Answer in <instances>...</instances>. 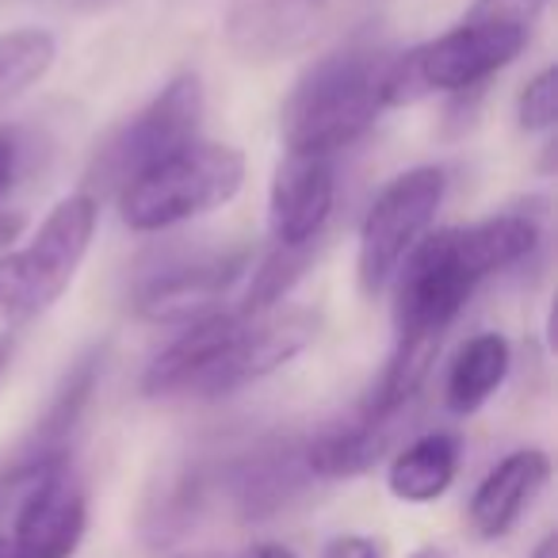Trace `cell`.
<instances>
[{
    "instance_id": "6da1fadb",
    "label": "cell",
    "mask_w": 558,
    "mask_h": 558,
    "mask_svg": "<svg viewBox=\"0 0 558 558\" xmlns=\"http://www.w3.org/2000/svg\"><path fill=\"white\" fill-rule=\"evenodd\" d=\"M543 226L535 210H501L474 226H448L425 233L402 260L395 283V329L390 356L436 364L444 333L463 314L489 276L517 268L539 248Z\"/></svg>"
},
{
    "instance_id": "7a4b0ae2",
    "label": "cell",
    "mask_w": 558,
    "mask_h": 558,
    "mask_svg": "<svg viewBox=\"0 0 558 558\" xmlns=\"http://www.w3.org/2000/svg\"><path fill=\"white\" fill-rule=\"evenodd\" d=\"M318 318L311 311H279L245 318L238 311H218L184 326V333L146 367V398H222L260 383L264 375L311 349Z\"/></svg>"
},
{
    "instance_id": "3957f363",
    "label": "cell",
    "mask_w": 558,
    "mask_h": 558,
    "mask_svg": "<svg viewBox=\"0 0 558 558\" xmlns=\"http://www.w3.org/2000/svg\"><path fill=\"white\" fill-rule=\"evenodd\" d=\"M390 65L395 50L383 47H344L318 58L279 111L288 154L337 157L356 146L387 111Z\"/></svg>"
},
{
    "instance_id": "277c9868",
    "label": "cell",
    "mask_w": 558,
    "mask_h": 558,
    "mask_svg": "<svg viewBox=\"0 0 558 558\" xmlns=\"http://www.w3.org/2000/svg\"><path fill=\"white\" fill-rule=\"evenodd\" d=\"M245 184V157L218 142H187L119 192L123 222L138 233H157L230 203Z\"/></svg>"
},
{
    "instance_id": "5b68a950",
    "label": "cell",
    "mask_w": 558,
    "mask_h": 558,
    "mask_svg": "<svg viewBox=\"0 0 558 558\" xmlns=\"http://www.w3.org/2000/svg\"><path fill=\"white\" fill-rule=\"evenodd\" d=\"M96 218V195L73 192L43 218L32 245L0 256V318L32 322L65 295L93 245Z\"/></svg>"
},
{
    "instance_id": "8992f818",
    "label": "cell",
    "mask_w": 558,
    "mask_h": 558,
    "mask_svg": "<svg viewBox=\"0 0 558 558\" xmlns=\"http://www.w3.org/2000/svg\"><path fill=\"white\" fill-rule=\"evenodd\" d=\"M383 0H233L226 12V47L253 65L303 58L364 27Z\"/></svg>"
},
{
    "instance_id": "52a82bcc",
    "label": "cell",
    "mask_w": 558,
    "mask_h": 558,
    "mask_svg": "<svg viewBox=\"0 0 558 558\" xmlns=\"http://www.w3.org/2000/svg\"><path fill=\"white\" fill-rule=\"evenodd\" d=\"M203 119V85L195 73L172 77L138 116L119 123L88 165V184L100 192H123L134 177L154 169L157 161L184 149L187 142L199 138Z\"/></svg>"
},
{
    "instance_id": "ba28073f",
    "label": "cell",
    "mask_w": 558,
    "mask_h": 558,
    "mask_svg": "<svg viewBox=\"0 0 558 558\" xmlns=\"http://www.w3.org/2000/svg\"><path fill=\"white\" fill-rule=\"evenodd\" d=\"M448 192V177L436 165H417V169L395 177L375 203L367 207L364 226H360L356 248V283L367 299H375L390 279L398 276L405 256L417 248V241L428 233L436 210Z\"/></svg>"
},
{
    "instance_id": "9c48e42d",
    "label": "cell",
    "mask_w": 558,
    "mask_h": 558,
    "mask_svg": "<svg viewBox=\"0 0 558 558\" xmlns=\"http://www.w3.org/2000/svg\"><path fill=\"white\" fill-rule=\"evenodd\" d=\"M88 527V501L81 482L65 466L39 463L24 489L16 494L12 512V550L16 558H73Z\"/></svg>"
},
{
    "instance_id": "30bf717a",
    "label": "cell",
    "mask_w": 558,
    "mask_h": 558,
    "mask_svg": "<svg viewBox=\"0 0 558 558\" xmlns=\"http://www.w3.org/2000/svg\"><path fill=\"white\" fill-rule=\"evenodd\" d=\"M524 27L486 24V20H463L440 39L410 50V70L425 93H466L482 85L494 73H501L509 62H517L520 50L527 47Z\"/></svg>"
},
{
    "instance_id": "8fae6325",
    "label": "cell",
    "mask_w": 558,
    "mask_h": 558,
    "mask_svg": "<svg viewBox=\"0 0 558 558\" xmlns=\"http://www.w3.org/2000/svg\"><path fill=\"white\" fill-rule=\"evenodd\" d=\"M245 268L248 253H215L172 264L142 283L134 295V311L154 326H195V322L218 314V303L245 276Z\"/></svg>"
},
{
    "instance_id": "7c38bea8",
    "label": "cell",
    "mask_w": 558,
    "mask_h": 558,
    "mask_svg": "<svg viewBox=\"0 0 558 558\" xmlns=\"http://www.w3.org/2000/svg\"><path fill=\"white\" fill-rule=\"evenodd\" d=\"M337 169L333 157L283 154L268 187V230L276 245H314L333 215Z\"/></svg>"
},
{
    "instance_id": "4fadbf2b",
    "label": "cell",
    "mask_w": 558,
    "mask_h": 558,
    "mask_svg": "<svg viewBox=\"0 0 558 558\" xmlns=\"http://www.w3.org/2000/svg\"><path fill=\"white\" fill-rule=\"evenodd\" d=\"M550 478V459L539 448L509 451L501 463L489 466V474L478 482L466 505V520L478 539H501L517 527L524 509L543 494Z\"/></svg>"
},
{
    "instance_id": "5bb4252c",
    "label": "cell",
    "mask_w": 558,
    "mask_h": 558,
    "mask_svg": "<svg viewBox=\"0 0 558 558\" xmlns=\"http://www.w3.org/2000/svg\"><path fill=\"white\" fill-rule=\"evenodd\" d=\"M311 471H306L303 444L299 440H276L264 448L248 451L245 459L230 466V497L241 520H268L279 509H288L306 486H311Z\"/></svg>"
},
{
    "instance_id": "9a60e30c",
    "label": "cell",
    "mask_w": 558,
    "mask_h": 558,
    "mask_svg": "<svg viewBox=\"0 0 558 558\" xmlns=\"http://www.w3.org/2000/svg\"><path fill=\"white\" fill-rule=\"evenodd\" d=\"M395 421H375L356 413L352 421L329 425L303 440V459L314 482H341L367 474L390 448Z\"/></svg>"
},
{
    "instance_id": "2e32d148",
    "label": "cell",
    "mask_w": 558,
    "mask_h": 558,
    "mask_svg": "<svg viewBox=\"0 0 558 558\" xmlns=\"http://www.w3.org/2000/svg\"><path fill=\"white\" fill-rule=\"evenodd\" d=\"M459 459H463V444L451 433H428L405 444L395 456L387 471V486L398 501L405 505H428L451 489L459 474Z\"/></svg>"
},
{
    "instance_id": "e0dca14e",
    "label": "cell",
    "mask_w": 558,
    "mask_h": 558,
    "mask_svg": "<svg viewBox=\"0 0 558 558\" xmlns=\"http://www.w3.org/2000/svg\"><path fill=\"white\" fill-rule=\"evenodd\" d=\"M512 364L509 341L501 333H478L459 349L456 364L444 383V402L451 413L466 417V413H478L489 398L497 395V387L505 383Z\"/></svg>"
},
{
    "instance_id": "ac0fdd59",
    "label": "cell",
    "mask_w": 558,
    "mask_h": 558,
    "mask_svg": "<svg viewBox=\"0 0 558 558\" xmlns=\"http://www.w3.org/2000/svg\"><path fill=\"white\" fill-rule=\"evenodd\" d=\"M58 58V43L43 27H16L0 35V108L39 85Z\"/></svg>"
},
{
    "instance_id": "d6986e66",
    "label": "cell",
    "mask_w": 558,
    "mask_h": 558,
    "mask_svg": "<svg viewBox=\"0 0 558 558\" xmlns=\"http://www.w3.org/2000/svg\"><path fill=\"white\" fill-rule=\"evenodd\" d=\"M555 116H558V73L555 65H547V70H539L524 85V93L517 100V119L524 131L539 134L555 126Z\"/></svg>"
},
{
    "instance_id": "ffe728a7",
    "label": "cell",
    "mask_w": 558,
    "mask_h": 558,
    "mask_svg": "<svg viewBox=\"0 0 558 558\" xmlns=\"http://www.w3.org/2000/svg\"><path fill=\"white\" fill-rule=\"evenodd\" d=\"M543 9H547V0H474L463 20H486V24H509L532 32Z\"/></svg>"
},
{
    "instance_id": "44dd1931",
    "label": "cell",
    "mask_w": 558,
    "mask_h": 558,
    "mask_svg": "<svg viewBox=\"0 0 558 558\" xmlns=\"http://www.w3.org/2000/svg\"><path fill=\"white\" fill-rule=\"evenodd\" d=\"M322 558H383L379 543L367 539V535H356V532H344V535H333L322 550Z\"/></svg>"
},
{
    "instance_id": "7402d4cb",
    "label": "cell",
    "mask_w": 558,
    "mask_h": 558,
    "mask_svg": "<svg viewBox=\"0 0 558 558\" xmlns=\"http://www.w3.org/2000/svg\"><path fill=\"white\" fill-rule=\"evenodd\" d=\"M20 172V146H16V134L0 131V195L9 192L12 180Z\"/></svg>"
},
{
    "instance_id": "603a6c76",
    "label": "cell",
    "mask_w": 558,
    "mask_h": 558,
    "mask_svg": "<svg viewBox=\"0 0 558 558\" xmlns=\"http://www.w3.org/2000/svg\"><path fill=\"white\" fill-rule=\"evenodd\" d=\"M27 218L20 215V210H0V248L9 245V241L20 238V230H24Z\"/></svg>"
},
{
    "instance_id": "cb8c5ba5",
    "label": "cell",
    "mask_w": 558,
    "mask_h": 558,
    "mask_svg": "<svg viewBox=\"0 0 558 558\" xmlns=\"http://www.w3.org/2000/svg\"><path fill=\"white\" fill-rule=\"evenodd\" d=\"M241 558H295V550L283 547V543H256V547H248Z\"/></svg>"
},
{
    "instance_id": "d4e9b609",
    "label": "cell",
    "mask_w": 558,
    "mask_h": 558,
    "mask_svg": "<svg viewBox=\"0 0 558 558\" xmlns=\"http://www.w3.org/2000/svg\"><path fill=\"white\" fill-rule=\"evenodd\" d=\"M527 558H558V539H555V535H543Z\"/></svg>"
},
{
    "instance_id": "484cf974",
    "label": "cell",
    "mask_w": 558,
    "mask_h": 558,
    "mask_svg": "<svg viewBox=\"0 0 558 558\" xmlns=\"http://www.w3.org/2000/svg\"><path fill=\"white\" fill-rule=\"evenodd\" d=\"M9 356H12V341L0 333V375H4V367H9Z\"/></svg>"
},
{
    "instance_id": "4316f807",
    "label": "cell",
    "mask_w": 558,
    "mask_h": 558,
    "mask_svg": "<svg viewBox=\"0 0 558 558\" xmlns=\"http://www.w3.org/2000/svg\"><path fill=\"white\" fill-rule=\"evenodd\" d=\"M0 558H16V550H12L9 535H0Z\"/></svg>"
},
{
    "instance_id": "83f0119b",
    "label": "cell",
    "mask_w": 558,
    "mask_h": 558,
    "mask_svg": "<svg viewBox=\"0 0 558 558\" xmlns=\"http://www.w3.org/2000/svg\"><path fill=\"white\" fill-rule=\"evenodd\" d=\"M410 558H448L444 550H433V547H425V550H413Z\"/></svg>"
}]
</instances>
